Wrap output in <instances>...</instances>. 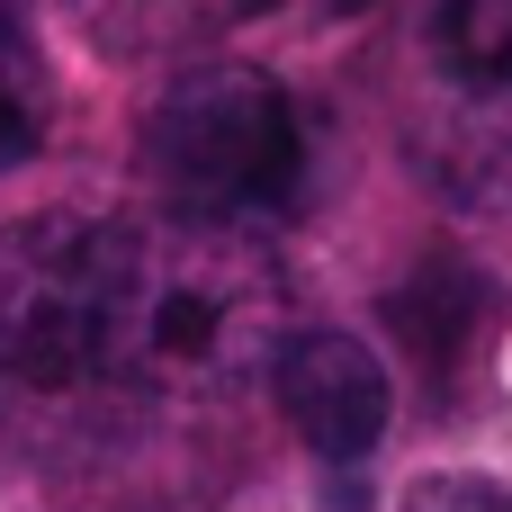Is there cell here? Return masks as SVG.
<instances>
[{
    "mask_svg": "<svg viewBox=\"0 0 512 512\" xmlns=\"http://www.w3.org/2000/svg\"><path fill=\"white\" fill-rule=\"evenodd\" d=\"M153 225L36 216L0 234V396L135 387Z\"/></svg>",
    "mask_w": 512,
    "mask_h": 512,
    "instance_id": "6da1fadb",
    "label": "cell"
},
{
    "mask_svg": "<svg viewBox=\"0 0 512 512\" xmlns=\"http://www.w3.org/2000/svg\"><path fill=\"white\" fill-rule=\"evenodd\" d=\"M153 189L180 225L198 234H243V225H279L306 198V117L297 99L252 72V63H207L180 72L171 99L153 108Z\"/></svg>",
    "mask_w": 512,
    "mask_h": 512,
    "instance_id": "7a4b0ae2",
    "label": "cell"
},
{
    "mask_svg": "<svg viewBox=\"0 0 512 512\" xmlns=\"http://www.w3.org/2000/svg\"><path fill=\"white\" fill-rule=\"evenodd\" d=\"M414 162L459 207H512V0H423L405 45Z\"/></svg>",
    "mask_w": 512,
    "mask_h": 512,
    "instance_id": "3957f363",
    "label": "cell"
},
{
    "mask_svg": "<svg viewBox=\"0 0 512 512\" xmlns=\"http://www.w3.org/2000/svg\"><path fill=\"white\" fill-rule=\"evenodd\" d=\"M270 396H279V423L324 459V468H360L387 423H396V387H387V360L333 324H297L279 351H270Z\"/></svg>",
    "mask_w": 512,
    "mask_h": 512,
    "instance_id": "277c9868",
    "label": "cell"
},
{
    "mask_svg": "<svg viewBox=\"0 0 512 512\" xmlns=\"http://www.w3.org/2000/svg\"><path fill=\"white\" fill-rule=\"evenodd\" d=\"M477 315H486V279H477L468 261H432V270L396 297V324H405V342H414L432 369H459Z\"/></svg>",
    "mask_w": 512,
    "mask_h": 512,
    "instance_id": "5b68a950",
    "label": "cell"
},
{
    "mask_svg": "<svg viewBox=\"0 0 512 512\" xmlns=\"http://www.w3.org/2000/svg\"><path fill=\"white\" fill-rule=\"evenodd\" d=\"M405 512H512V486L477 477V468H432V477H414Z\"/></svg>",
    "mask_w": 512,
    "mask_h": 512,
    "instance_id": "8992f818",
    "label": "cell"
},
{
    "mask_svg": "<svg viewBox=\"0 0 512 512\" xmlns=\"http://www.w3.org/2000/svg\"><path fill=\"white\" fill-rule=\"evenodd\" d=\"M27 153H36V99H27L18 72H0V171L27 162Z\"/></svg>",
    "mask_w": 512,
    "mask_h": 512,
    "instance_id": "52a82bcc",
    "label": "cell"
},
{
    "mask_svg": "<svg viewBox=\"0 0 512 512\" xmlns=\"http://www.w3.org/2000/svg\"><path fill=\"white\" fill-rule=\"evenodd\" d=\"M243 9H279V0H243Z\"/></svg>",
    "mask_w": 512,
    "mask_h": 512,
    "instance_id": "ba28073f",
    "label": "cell"
}]
</instances>
